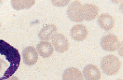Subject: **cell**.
<instances>
[{
  "label": "cell",
  "instance_id": "6da1fadb",
  "mask_svg": "<svg viewBox=\"0 0 123 80\" xmlns=\"http://www.w3.org/2000/svg\"><path fill=\"white\" fill-rule=\"evenodd\" d=\"M0 55L5 56L6 60L9 62L12 74H15V72L19 68L21 62V55L18 49L12 46L3 40H0Z\"/></svg>",
  "mask_w": 123,
  "mask_h": 80
},
{
  "label": "cell",
  "instance_id": "7a4b0ae2",
  "mask_svg": "<svg viewBox=\"0 0 123 80\" xmlns=\"http://www.w3.org/2000/svg\"><path fill=\"white\" fill-rule=\"evenodd\" d=\"M122 63L116 55H110L103 57L101 60V68L107 75L112 76L117 74L121 68Z\"/></svg>",
  "mask_w": 123,
  "mask_h": 80
},
{
  "label": "cell",
  "instance_id": "3957f363",
  "mask_svg": "<svg viewBox=\"0 0 123 80\" xmlns=\"http://www.w3.org/2000/svg\"><path fill=\"white\" fill-rule=\"evenodd\" d=\"M100 45L104 50L113 52V51H116L121 48L122 43L116 35L108 34V35L104 36L102 38L101 41H100Z\"/></svg>",
  "mask_w": 123,
  "mask_h": 80
},
{
  "label": "cell",
  "instance_id": "277c9868",
  "mask_svg": "<svg viewBox=\"0 0 123 80\" xmlns=\"http://www.w3.org/2000/svg\"><path fill=\"white\" fill-rule=\"evenodd\" d=\"M82 3L79 1H74L69 5L67 9L69 18L74 22H81L84 21L82 12Z\"/></svg>",
  "mask_w": 123,
  "mask_h": 80
},
{
  "label": "cell",
  "instance_id": "5b68a950",
  "mask_svg": "<svg viewBox=\"0 0 123 80\" xmlns=\"http://www.w3.org/2000/svg\"><path fill=\"white\" fill-rule=\"evenodd\" d=\"M52 39V44L55 50L59 53H64L69 49V41L65 35L61 33H55Z\"/></svg>",
  "mask_w": 123,
  "mask_h": 80
},
{
  "label": "cell",
  "instance_id": "8992f818",
  "mask_svg": "<svg viewBox=\"0 0 123 80\" xmlns=\"http://www.w3.org/2000/svg\"><path fill=\"white\" fill-rule=\"evenodd\" d=\"M23 61L26 65H34L38 60V53L35 47L28 46L22 50Z\"/></svg>",
  "mask_w": 123,
  "mask_h": 80
},
{
  "label": "cell",
  "instance_id": "52a82bcc",
  "mask_svg": "<svg viewBox=\"0 0 123 80\" xmlns=\"http://www.w3.org/2000/svg\"><path fill=\"white\" fill-rule=\"evenodd\" d=\"M88 31L87 27L83 24H78L74 26L70 30V36L72 39L76 41H83L88 37Z\"/></svg>",
  "mask_w": 123,
  "mask_h": 80
},
{
  "label": "cell",
  "instance_id": "ba28073f",
  "mask_svg": "<svg viewBox=\"0 0 123 80\" xmlns=\"http://www.w3.org/2000/svg\"><path fill=\"white\" fill-rule=\"evenodd\" d=\"M83 18L85 21H92L98 16L99 9L98 7L92 3H86L82 6Z\"/></svg>",
  "mask_w": 123,
  "mask_h": 80
},
{
  "label": "cell",
  "instance_id": "9c48e42d",
  "mask_svg": "<svg viewBox=\"0 0 123 80\" xmlns=\"http://www.w3.org/2000/svg\"><path fill=\"white\" fill-rule=\"evenodd\" d=\"M83 76L86 80H100L101 71L94 64H88L84 68Z\"/></svg>",
  "mask_w": 123,
  "mask_h": 80
},
{
  "label": "cell",
  "instance_id": "30bf717a",
  "mask_svg": "<svg viewBox=\"0 0 123 80\" xmlns=\"http://www.w3.org/2000/svg\"><path fill=\"white\" fill-rule=\"evenodd\" d=\"M57 31V27L54 24H48L43 26L41 30L40 31L38 37L42 41H50L53 37V36Z\"/></svg>",
  "mask_w": 123,
  "mask_h": 80
},
{
  "label": "cell",
  "instance_id": "8fae6325",
  "mask_svg": "<svg viewBox=\"0 0 123 80\" xmlns=\"http://www.w3.org/2000/svg\"><path fill=\"white\" fill-rule=\"evenodd\" d=\"M98 22L99 26L105 31H110L115 25V19L109 13H103L98 17Z\"/></svg>",
  "mask_w": 123,
  "mask_h": 80
},
{
  "label": "cell",
  "instance_id": "7c38bea8",
  "mask_svg": "<svg viewBox=\"0 0 123 80\" xmlns=\"http://www.w3.org/2000/svg\"><path fill=\"white\" fill-rule=\"evenodd\" d=\"M37 51L41 57L43 58H48L51 56V55L54 52V49L51 45V43L49 41H41L37 46Z\"/></svg>",
  "mask_w": 123,
  "mask_h": 80
},
{
  "label": "cell",
  "instance_id": "4fadbf2b",
  "mask_svg": "<svg viewBox=\"0 0 123 80\" xmlns=\"http://www.w3.org/2000/svg\"><path fill=\"white\" fill-rule=\"evenodd\" d=\"M62 78L63 80H84V76L81 71L74 67L66 68Z\"/></svg>",
  "mask_w": 123,
  "mask_h": 80
},
{
  "label": "cell",
  "instance_id": "5bb4252c",
  "mask_svg": "<svg viewBox=\"0 0 123 80\" xmlns=\"http://www.w3.org/2000/svg\"><path fill=\"white\" fill-rule=\"evenodd\" d=\"M35 4L34 0H12V6L15 10H22V9L30 8Z\"/></svg>",
  "mask_w": 123,
  "mask_h": 80
},
{
  "label": "cell",
  "instance_id": "9a60e30c",
  "mask_svg": "<svg viewBox=\"0 0 123 80\" xmlns=\"http://www.w3.org/2000/svg\"><path fill=\"white\" fill-rule=\"evenodd\" d=\"M0 74H2L0 80L7 79L10 78L11 76H12L9 64L6 61H4L3 59H0Z\"/></svg>",
  "mask_w": 123,
  "mask_h": 80
},
{
  "label": "cell",
  "instance_id": "2e32d148",
  "mask_svg": "<svg viewBox=\"0 0 123 80\" xmlns=\"http://www.w3.org/2000/svg\"><path fill=\"white\" fill-rule=\"evenodd\" d=\"M69 1H55L53 0L52 1V3L55 6H58V7H63V6H65V5L69 4Z\"/></svg>",
  "mask_w": 123,
  "mask_h": 80
},
{
  "label": "cell",
  "instance_id": "e0dca14e",
  "mask_svg": "<svg viewBox=\"0 0 123 80\" xmlns=\"http://www.w3.org/2000/svg\"><path fill=\"white\" fill-rule=\"evenodd\" d=\"M4 80H19V79H18V78L16 77V76H11L10 78H8V79H4Z\"/></svg>",
  "mask_w": 123,
  "mask_h": 80
},
{
  "label": "cell",
  "instance_id": "ac0fdd59",
  "mask_svg": "<svg viewBox=\"0 0 123 80\" xmlns=\"http://www.w3.org/2000/svg\"><path fill=\"white\" fill-rule=\"evenodd\" d=\"M117 80H122V79H117Z\"/></svg>",
  "mask_w": 123,
  "mask_h": 80
},
{
  "label": "cell",
  "instance_id": "d6986e66",
  "mask_svg": "<svg viewBox=\"0 0 123 80\" xmlns=\"http://www.w3.org/2000/svg\"><path fill=\"white\" fill-rule=\"evenodd\" d=\"M0 26H1V24H0Z\"/></svg>",
  "mask_w": 123,
  "mask_h": 80
}]
</instances>
